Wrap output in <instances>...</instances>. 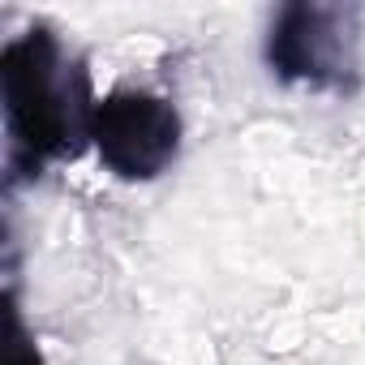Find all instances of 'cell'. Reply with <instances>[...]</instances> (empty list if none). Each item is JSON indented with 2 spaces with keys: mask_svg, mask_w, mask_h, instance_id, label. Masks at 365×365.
I'll use <instances>...</instances> for the list:
<instances>
[{
  "mask_svg": "<svg viewBox=\"0 0 365 365\" xmlns=\"http://www.w3.org/2000/svg\"><path fill=\"white\" fill-rule=\"evenodd\" d=\"M91 146L116 180H155L180 155V112L155 91L116 86L95 99Z\"/></svg>",
  "mask_w": 365,
  "mask_h": 365,
  "instance_id": "obj_3",
  "label": "cell"
},
{
  "mask_svg": "<svg viewBox=\"0 0 365 365\" xmlns=\"http://www.w3.org/2000/svg\"><path fill=\"white\" fill-rule=\"evenodd\" d=\"M0 103H5V180H39L48 163L78 159L91 142V73L69 56L48 22L26 26L0 48Z\"/></svg>",
  "mask_w": 365,
  "mask_h": 365,
  "instance_id": "obj_1",
  "label": "cell"
},
{
  "mask_svg": "<svg viewBox=\"0 0 365 365\" xmlns=\"http://www.w3.org/2000/svg\"><path fill=\"white\" fill-rule=\"evenodd\" d=\"M5 365H43L26 322H22V309H18V288L9 284V344H5Z\"/></svg>",
  "mask_w": 365,
  "mask_h": 365,
  "instance_id": "obj_4",
  "label": "cell"
},
{
  "mask_svg": "<svg viewBox=\"0 0 365 365\" xmlns=\"http://www.w3.org/2000/svg\"><path fill=\"white\" fill-rule=\"evenodd\" d=\"M267 69L288 86L327 95L361 91V5L288 0L275 9L262 39Z\"/></svg>",
  "mask_w": 365,
  "mask_h": 365,
  "instance_id": "obj_2",
  "label": "cell"
}]
</instances>
